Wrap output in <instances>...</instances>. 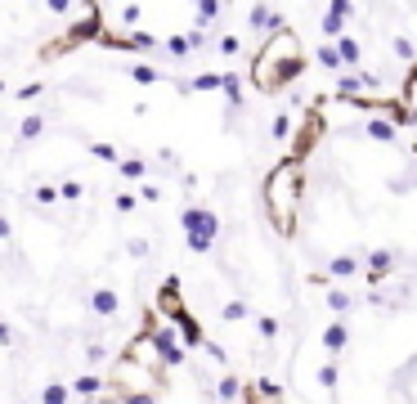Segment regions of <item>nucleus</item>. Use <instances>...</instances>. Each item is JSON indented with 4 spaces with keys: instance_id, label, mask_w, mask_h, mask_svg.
<instances>
[{
    "instance_id": "obj_1",
    "label": "nucleus",
    "mask_w": 417,
    "mask_h": 404,
    "mask_svg": "<svg viewBox=\"0 0 417 404\" xmlns=\"http://www.w3.org/2000/svg\"><path fill=\"white\" fill-rule=\"evenodd\" d=\"M300 72H305V54H300V36L292 32V27L265 36V46H261V54H256V63H251L256 90L274 95V90H283L287 81H296Z\"/></svg>"
},
{
    "instance_id": "obj_2",
    "label": "nucleus",
    "mask_w": 417,
    "mask_h": 404,
    "mask_svg": "<svg viewBox=\"0 0 417 404\" xmlns=\"http://www.w3.org/2000/svg\"><path fill=\"white\" fill-rule=\"evenodd\" d=\"M296 198H300V166L296 162H283L265 176V211L274 216V225L283 234H292V220H296Z\"/></svg>"
},
{
    "instance_id": "obj_3",
    "label": "nucleus",
    "mask_w": 417,
    "mask_h": 404,
    "mask_svg": "<svg viewBox=\"0 0 417 404\" xmlns=\"http://www.w3.org/2000/svg\"><path fill=\"white\" fill-rule=\"evenodd\" d=\"M180 229H184L189 252H211L215 238H220V216H215L211 207H184L180 211Z\"/></svg>"
},
{
    "instance_id": "obj_4",
    "label": "nucleus",
    "mask_w": 417,
    "mask_h": 404,
    "mask_svg": "<svg viewBox=\"0 0 417 404\" xmlns=\"http://www.w3.org/2000/svg\"><path fill=\"white\" fill-rule=\"evenodd\" d=\"M81 41H104V9H99V5H90V9H85V18H81V23H72V27H67V36L50 41V46L40 50V59H54L59 50L67 54V50H77Z\"/></svg>"
},
{
    "instance_id": "obj_5",
    "label": "nucleus",
    "mask_w": 417,
    "mask_h": 404,
    "mask_svg": "<svg viewBox=\"0 0 417 404\" xmlns=\"http://www.w3.org/2000/svg\"><path fill=\"white\" fill-rule=\"evenodd\" d=\"M350 14H354V5H346V0H337V5L323 9V36H332V46L346 36V18Z\"/></svg>"
},
{
    "instance_id": "obj_6",
    "label": "nucleus",
    "mask_w": 417,
    "mask_h": 404,
    "mask_svg": "<svg viewBox=\"0 0 417 404\" xmlns=\"http://www.w3.org/2000/svg\"><path fill=\"white\" fill-rule=\"evenodd\" d=\"M90 310L99 314V319H117V314H121L117 287H94V292H90Z\"/></svg>"
},
{
    "instance_id": "obj_7",
    "label": "nucleus",
    "mask_w": 417,
    "mask_h": 404,
    "mask_svg": "<svg viewBox=\"0 0 417 404\" xmlns=\"http://www.w3.org/2000/svg\"><path fill=\"white\" fill-rule=\"evenodd\" d=\"M346 346H350V328H346V324H341V319L323 328V351H327V355H332V359H337L341 351H346Z\"/></svg>"
},
{
    "instance_id": "obj_8",
    "label": "nucleus",
    "mask_w": 417,
    "mask_h": 404,
    "mask_svg": "<svg viewBox=\"0 0 417 404\" xmlns=\"http://www.w3.org/2000/svg\"><path fill=\"white\" fill-rule=\"evenodd\" d=\"M364 135H368V139H377V144H391V139H395V122H386V117H368V122H364Z\"/></svg>"
},
{
    "instance_id": "obj_9",
    "label": "nucleus",
    "mask_w": 417,
    "mask_h": 404,
    "mask_svg": "<svg viewBox=\"0 0 417 404\" xmlns=\"http://www.w3.org/2000/svg\"><path fill=\"white\" fill-rule=\"evenodd\" d=\"M327 274H332V279H354L359 261H354V256H332V261H327Z\"/></svg>"
},
{
    "instance_id": "obj_10",
    "label": "nucleus",
    "mask_w": 417,
    "mask_h": 404,
    "mask_svg": "<svg viewBox=\"0 0 417 404\" xmlns=\"http://www.w3.org/2000/svg\"><path fill=\"white\" fill-rule=\"evenodd\" d=\"M314 59H319V68H327V72L346 68V59H341V50L332 46V41H327V46H319V54H314Z\"/></svg>"
},
{
    "instance_id": "obj_11",
    "label": "nucleus",
    "mask_w": 417,
    "mask_h": 404,
    "mask_svg": "<svg viewBox=\"0 0 417 404\" xmlns=\"http://www.w3.org/2000/svg\"><path fill=\"white\" fill-rule=\"evenodd\" d=\"M184 90H224V72H202V77H193Z\"/></svg>"
},
{
    "instance_id": "obj_12",
    "label": "nucleus",
    "mask_w": 417,
    "mask_h": 404,
    "mask_svg": "<svg viewBox=\"0 0 417 404\" xmlns=\"http://www.w3.org/2000/svg\"><path fill=\"white\" fill-rule=\"evenodd\" d=\"M337 50H341V59H346L350 68H359V59H364V46H359L354 36H341V41H337Z\"/></svg>"
},
{
    "instance_id": "obj_13",
    "label": "nucleus",
    "mask_w": 417,
    "mask_h": 404,
    "mask_svg": "<svg viewBox=\"0 0 417 404\" xmlns=\"http://www.w3.org/2000/svg\"><path fill=\"white\" fill-rule=\"evenodd\" d=\"M104 391V378H94V373H85V378L72 382V395H99Z\"/></svg>"
},
{
    "instance_id": "obj_14",
    "label": "nucleus",
    "mask_w": 417,
    "mask_h": 404,
    "mask_svg": "<svg viewBox=\"0 0 417 404\" xmlns=\"http://www.w3.org/2000/svg\"><path fill=\"white\" fill-rule=\"evenodd\" d=\"M67 400H72V386H63V382H50L40 391V404H67Z\"/></svg>"
},
{
    "instance_id": "obj_15",
    "label": "nucleus",
    "mask_w": 417,
    "mask_h": 404,
    "mask_svg": "<svg viewBox=\"0 0 417 404\" xmlns=\"http://www.w3.org/2000/svg\"><path fill=\"white\" fill-rule=\"evenodd\" d=\"M18 135H23L27 144H32V139H40V135H45V117H36V112H32V117H23V126H18Z\"/></svg>"
},
{
    "instance_id": "obj_16",
    "label": "nucleus",
    "mask_w": 417,
    "mask_h": 404,
    "mask_svg": "<svg viewBox=\"0 0 417 404\" xmlns=\"http://www.w3.org/2000/svg\"><path fill=\"white\" fill-rule=\"evenodd\" d=\"M117 171H121L126 180H143V171H148V166H143V157H121Z\"/></svg>"
},
{
    "instance_id": "obj_17",
    "label": "nucleus",
    "mask_w": 417,
    "mask_h": 404,
    "mask_svg": "<svg viewBox=\"0 0 417 404\" xmlns=\"http://www.w3.org/2000/svg\"><path fill=\"white\" fill-rule=\"evenodd\" d=\"M238 391H242L238 378H220V382H215V395H220V404H234V400H238Z\"/></svg>"
},
{
    "instance_id": "obj_18",
    "label": "nucleus",
    "mask_w": 417,
    "mask_h": 404,
    "mask_svg": "<svg viewBox=\"0 0 417 404\" xmlns=\"http://www.w3.org/2000/svg\"><path fill=\"white\" fill-rule=\"evenodd\" d=\"M131 77H135L139 85H157V81H162V72L148 68V63H131Z\"/></svg>"
},
{
    "instance_id": "obj_19",
    "label": "nucleus",
    "mask_w": 417,
    "mask_h": 404,
    "mask_svg": "<svg viewBox=\"0 0 417 404\" xmlns=\"http://www.w3.org/2000/svg\"><path fill=\"white\" fill-rule=\"evenodd\" d=\"M327 310H332V314H346V310H350V292H341V287H327Z\"/></svg>"
},
{
    "instance_id": "obj_20",
    "label": "nucleus",
    "mask_w": 417,
    "mask_h": 404,
    "mask_svg": "<svg viewBox=\"0 0 417 404\" xmlns=\"http://www.w3.org/2000/svg\"><path fill=\"white\" fill-rule=\"evenodd\" d=\"M193 14H197V32H202L211 18H220V5H215V0H202V5H197Z\"/></svg>"
},
{
    "instance_id": "obj_21",
    "label": "nucleus",
    "mask_w": 417,
    "mask_h": 404,
    "mask_svg": "<svg viewBox=\"0 0 417 404\" xmlns=\"http://www.w3.org/2000/svg\"><path fill=\"white\" fill-rule=\"evenodd\" d=\"M337 382H341V368L337 364H323L319 368V386H323V391H337Z\"/></svg>"
},
{
    "instance_id": "obj_22",
    "label": "nucleus",
    "mask_w": 417,
    "mask_h": 404,
    "mask_svg": "<svg viewBox=\"0 0 417 404\" xmlns=\"http://www.w3.org/2000/svg\"><path fill=\"white\" fill-rule=\"evenodd\" d=\"M189 50H193V46H189V36H170V41H166V54H175V59H184Z\"/></svg>"
},
{
    "instance_id": "obj_23",
    "label": "nucleus",
    "mask_w": 417,
    "mask_h": 404,
    "mask_svg": "<svg viewBox=\"0 0 417 404\" xmlns=\"http://www.w3.org/2000/svg\"><path fill=\"white\" fill-rule=\"evenodd\" d=\"M112 207H117V216H131L139 202H135V193H117V198H112Z\"/></svg>"
},
{
    "instance_id": "obj_24",
    "label": "nucleus",
    "mask_w": 417,
    "mask_h": 404,
    "mask_svg": "<svg viewBox=\"0 0 417 404\" xmlns=\"http://www.w3.org/2000/svg\"><path fill=\"white\" fill-rule=\"evenodd\" d=\"M220 314H224L229 324H238V319H247V306H242V301H229V306H224Z\"/></svg>"
},
{
    "instance_id": "obj_25",
    "label": "nucleus",
    "mask_w": 417,
    "mask_h": 404,
    "mask_svg": "<svg viewBox=\"0 0 417 404\" xmlns=\"http://www.w3.org/2000/svg\"><path fill=\"white\" fill-rule=\"evenodd\" d=\"M40 95H45V85H40V81H27L23 90H18V99H23V104H32V99H40Z\"/></svg>"
},
{
    "instance_id": "obj_26",
    "label": "nucleus",
    "mask_w": 417,
    "mask_h": 404,
    "mask_svg": "<svg viewBox=\"0 0 417 404\" xmlns=\"http://www.w3.org/2000/svg\"><path fill=\"white\" fill-rule=\"evenodd\" d=\"M256 328H261V337H278V319H274V314H261Z\"/></svg>"
},
{
    "instance_id": "obj_27",
    "label": "nucleus",
    "mask_w": 417,
    "mask_h": 404,
    "mask_svg": "<svg viewBox=\"0 0 417 404\" xmlns=\"http://www.w3.org/2000/svg\"><path fill=\"white\" fill-rule=\"evenodd\" d=\"M81 193H85V189H81L77 180H63V184H59V198H67V202H77Z\"/></svg>"
},
{
    "instance_id": "obj_28",
    "label": "nucleus",
    "mask_w": 417,
    "mask_h": 404,
    "mask_svg": "<svg viewBox=\"0 0 417 404\" xmlns=\"http://www.w3.org/2000/svg\"><path fill=\"white\" fill-rule=\"evenodd\" d=\"M90 153H94V157H104V162H121V157H117V149H112V144H90Z\"/></svg>"
},
{
    "instance_id": "obj_29",
    "label": "nucleus",
    "mask_w": 417,
    "mask_h": 404,
    "mask_svg": "<svg viewBox=\"0 0 417 404\" xmlns=\"http://www.w3.org/2000/svg\"><path fill=\"white\" fill-rule=\"evenodd\" d=\"M32 198L40 202V207H50V202H59V189H50V184H40V189H36Z\"/></svg>"
},
{
    "instance_id": "obj_30",
    "label": "nucleus",
    "mask_w": 417,
    "mask_h": 404,
    "mask_svg": "<svg viewBox=\"0 0 417 404\" xmlns=\"http://www.w3.org/2000/svg\"><path fill=\"white\" fill-rule=\"evenodd\" d=\"M126 252H131L135 261H143V256H148V243H143V238H131V243H126Z\"/></svg>"
},
{
    "instance_id": "obj_31",
    "label": "nucleus",
    "mask_w": 417,
    "mask_h": 404,
    "mask_svg": "<svg viewBox=\"0 0 417 404\" xmlns=\"http://www.w3.org/2000/svg\"><path fill=\"white\" fill-rule=\"evenodd\" d=\"M287 131H292V117H278L274 122V139H287Z\"/></svg>"
},
{
    "instance_id": "obj_32",
    "label": "nucleus",
    "mask_w": 417,
    "mask_h": 404,
    "mask_svg": "<svg viewBox=\"0 0 417 404\" xmlns=\"http://www.w3.org/2000/svg\"><path fill=\"white\" fill-rule=\"evenodd\" d=\"M220 54H238V36H220Z\"/></svg>"
},
{
    "instance_id": "obj_33",
    "label": "nucleus",
    "mask_w": 417,
    "mask_h": 404,
    "mask_svg": "<svg viewBox=\"0 0 417 404\" xmlns=\"http://www.w3.org/2000/svg\"><path fill=\"white\" fill-rule=\"evenodd\" d=\"M13 341V333H9V324H0V346H9Z\"/></svg>"
},
{
    "instance_id": "obj_34",
    "label": "nucleus",
    "mask_w": 417,
    "mask_h": 404,
    "mask_svg": "<svg viewBox=\"0 0 417 404\" xmlns=\"http://www.w3.org/2000/svg\"><path fill=\"white\" fill-rule=\"evenodd\" d=\"M0 238H9V220H5V216H0Z\"/></svg>"
}]
</instances>
